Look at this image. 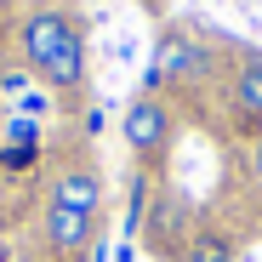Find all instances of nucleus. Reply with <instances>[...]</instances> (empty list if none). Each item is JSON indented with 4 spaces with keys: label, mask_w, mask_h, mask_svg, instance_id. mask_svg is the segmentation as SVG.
<instances>
[{
    "label": "nucleus",
    "mask_w": 262,
    "mask_h": 262,
    "mask_svg": "<svg viewBox=\"0 0 262 262\" xmlns=\"http://www.w3.org/2000/svg\"><path fill=\"white\" fill-rule=\"evenodd\" d=\"M46 200H57V205H80V211H97V205H103V183H97L92 165H69L63 177L52 183Z\"/></svg>",
    "instance_id": "nucleus-5"
},
{
    "label": "nucleus",
    "mask_w": 262,
    "mask_h": 262,
    "mask_svg": "<svg viewBox=\"0 0 262 262\" xmlns=\"http://www.w3.org/2000/svg\"><path fill=\"white\" fill-rule=\"evenodd\" d=\"M234 108L245 120H262V57H251L239 74H234Z\"/></svg>",
    "instance_id": "nucleus-6"
},
{
    "label": "nucleus",
    "mask_w": 262,
    "mask_h": 262,
    "mask_svg": "<svg viewBox=\"0 0 262 262\" xmlns=\"http://www.w3.org/2000/svg\"><path fill=\"white\" fill-rule=\"evenodd\" d=\"M46 245H52L63 262L85 256V251L97 245V211H80V205H57V200H46Z\"/></svg>",
    "instance_id": "nucleus-4"
},
{
    "label": "nucleus",
    "mask_w": 262,
    "mask_h": 262,
    "mask_svg": "<svg viewBox=\"0 0 262 262\" xmlns=\"http://www.w3.org/2000/svg\"><path fill=\"white\" fill-rule=\"evenodd\" d=\"M120 131H125V148L137 154V160H160L165 148H171V131H177V114H171V103H160V97H137L125 108V120H120Z\"/></svg>",
    "instance_id": "nucleus-2"
},
{
    "label": "nucleus",
    "mask_w": 262,
    "mask_h": 262,
    "mask_svg": "<svg viewBox=\"0 0 262 262\" xmlns=\"http://www.w3.org/2000/svg\"><path fill=\"white\" fill-rule=\"evenodd\" d=\"M251 177H256V183H262V137H256V143H251Z\"/></svg>",
    "instance_id": "nucleus-10"
},
{
    "label": "nucleus",
    "mask_w": 262,
    "mask_h": 262,
    "mask_svg": "<svg viewBox=\"0 0 262 262\" xmlns=\"http://www.w3.org/2000/svg\"><path fill=\"white\" fill-rule=\"evenodd\" d=\"M34 160H40L34 143H6V148H0V165H6V171H29Z\"/></svg>",
    "instance_id": "nucleus-7"
},
{
    "label": "nucleus",
    "mask_w": 262,
    "mask_h": 262,
    "mask_svg": "<svg viewBox=\"0 0 262 262\" xmlns=\"http://www.w3.org/2000/svg\"><path fill=\"white\" fill-rule=\"evenodd\" d=\"M188 262H234V251H228V239H200Z\"/></svg>",
    "instance_id": "nucleus-8"
},
{
    "label": "nucleus",
    "mask_w": 262,
    "mask_h": 262,
    "mask_svg": "<svg viewBox=\"0 0 262 262\" xmlns=\"http://www.w3.org/2000/svg\"><path fill=\"white\" fill-rule=\"evenodd\" d=\"M17 52L34 69V80L52 92L85 85V29H80V12L57 6V0H40L17 17Z\"/></svg>",
    "instance_id": "nucleus-1"
},
{
    "label": "nucleus",
    "mask_w": 262,
    "mask_h": 262,
    "mask_svg": "<svg viewBox=\"0 0 262 262\" xmlns=\"http://www.w3.org/2000/svg\"><path fill=\"white\" fill-rule=\"evenodd\" d=\"M114 262H137V251H131V245H120V256Z\"/></svg>",
    "instance_id": "nucleus-11"
},
{
    "label": "nucleus",
    "mask_w": 262,
    "mask_h": 262,
    "mask_svg": "<svg viewBox=\"0 0 262 262\" xmlns=\"http://www.w3.org/2000/svg\"><path fill=\"white\" fill-rule=\"evenodd\" d=\"M211 69V52L200 46V40L188 29H165L154 40V63H148V97H154V85H171V80H200Z\"/></svg>",
    "instance_id": "nucleus-3"
},
{
    "label": "nucleus",
    "mask_w": 262,
    "mask_h": 262,
    "mask_svg": "<svg viewBox=\"0 0 262 262\" xmlns=\"http://www.w3.org/2000/svg\"><path fill=\"white\" fill-rule=\"evenodd\" d=\"M6 143H34V148H40V125H34V120H23V114H17V120H6Z\"/></svg>",
    "instance_id": "nucleus-9"
}]
</instances>
